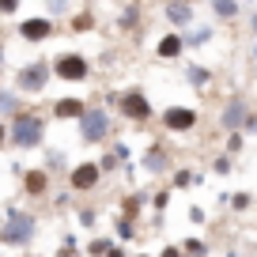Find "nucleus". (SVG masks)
Segmentation results:
<instances>
[{
	"label": "nucleus",
	"mask_w": 257,
	"mask_h": 257,
	"mask_svg": "<svg viewBox=\"0 0 257 257\" xmlns=\"http://www.w3.org/2000/svg\"><path fill=\"white\" fill-rule=\"evenodd\" d=\"M4 57H8V53H4V42H0V64H4Z\"/></svg>",
	"instance_id": "58836bf2"
},
{
	"label": "nucleus",
	"mask_w": 257,
	"mask_h": 257,
	"mask_svg": "<svg viewBox=\"0 0 257 257\" xmlns=\"http://www.w3.org/2000/svg\"><path fill=\"white\" fill-rule=\"evenodd\" d=\"M140 19H144V12H140L137 4H128V8H121L117 27H121V31H137V27H140Z\"/></svg>",
	"instance_id": "6ab92c4d"
},
{
	"label": "nucleus",
	"mask_w": 257,
	"mask_h": 257,
	"mask_svg": "<svg viewBox=\"0 0 257 257\" xmlns=\"http://www.w3.org/2000/svg\"><path fill=\"white\" fill-rule=\"evenodd\" d=\"M117 110H121V117H125V121H133V125H144V121H152V117H155V106H152V98H148L140 87H128V91H121V98H117Z\"/></svg>",
	"instance_id": "39448f33"
},
{
	"label": "nucleus",
	"mask_w": 257,
	"mask_h": 257,
	"mask_svg": "<svg viewBox=\"0 0 257 257\" xmlns=\"http://www.w3.org/2000/svg\"><path fill=\"white\" fill-rule=\"evenodd\" d=\"M144 170H148V174H167V170H170V155L163 152L159 144H152L144 152Z\"/></svg>",
	"instance_id": "4468645a"
},
{
	"label": "nucleus",
	"mask_w": 257,
	"mask_h": 257,
	"mask_svg": "<svg viewBox=\"0 0 257 257\" xmlns=\"http://www.w3.org/2000/svg\"><path fill=\"white\" fill-rule=\"evenodd\" d=\"M238 152H242V128L227 137V155H238Z\"/></svg>",
	"instance_id": "393cba45"
},
{
	"label": "nucleus",
	"mask_w": 257,
	"mask_h": 257,
	"mask_svg": "<svg viewBox=\"0 0 257 257\" xmlns=\"http://www.w3.org/2000/svg\"><path fill=\"white\" fill-rule=\"evenodd\" d=\"M23 185H27V193H31V197H42V193L49 189V174H46V167L27 170V174H23Z\"/></svg>",
	"instance_id": "2eb2a0df"
},
{
	"label": "nucleus",
	"mask_w": 257,
	"mask_h": 257,
	"mask_svg": "<svg viewBox=\"0 0 257 257\" xmlns=\"http://www.w3.org/2000/svg\"><path fill=\"white\" fill-rule=\"evenodd\" d=\"M249 34L257 38V12H249Z\"/></svg>",
	"instance_id": "f704fd0d"
},
{
	"label": "nucleus",
	"mask_w": 257,
	"mask_h": 257,
	"mask_svg": "<svg viewBox=\"0 0 257 257\" xmlns=\"http://www.w3.org/2000/svg\"><path fill=\"white\" fill-rule=\"evenodd\" d=\"M87 253H91V257H98V253H110V238H95V242L87 246Z\"/></svg>",
	"instance_id": "b1692460"
},
{
	"label": "nucleus",
	"mask_w": 257,
	"mask_h": 257,
	"mask_svg": "<svg viewBox=\"0 0 257 257\" xmlns=\"http://www.w3.org/2000/svg\"><path fill=\"white\" fill-rule=\"evenodd\" d=\"M49 80H53V64L46 57H38V61H27L16 72V91L19 95H42L49 87Z\"/></svg>",
	"instance_id": "20e7f679"
},
{
	"label": "nucleus",
	"mask_w": 257,
	"mask_h": 257,
	"mask_svg": "<svg viewBox=\"0 0 257 257\" xmlns=\"http://www.w3.org/2000/svg\"><path fill=\"white\" fill-rule=\"evenodd\" d=\"M98 182H102V167L98 163H80L76 170H68V185L76 193H91Z\"/></svg>",
	"instance_id": "9b49d317"
},
{
	"label": "nucleus",
	"mask_w": 257,
	"mask_h": 257,
	"mask_svg": "<svg viewBox=\"0 0 257 257\" xmlns=\"http://www.w3.org/2000/svg\"><path fill=\"white\" fill-rule=\"evenodd\" d=\"M249 4H253V0H249Z\"/></svg>",
	"instance_id": "a19ab883"
},
{
	"label": "nucleus",
	"mask_w": 257,
	"mask_h": 257,
	"mask_svg": "<svg viewBox=\"0 0 257 257\" xmlns=\"http://www.w3.org/2000/svg\"><path fill=\"white\" fill-rule=\"evenodd\" d=\"M64 12H68V0H46V16H64Z\"/></svg>",
	"instance_id": "412c9836"
},
{
	"label": "nucleus",
	"mask_w": 257,
	"mask_h": 257,
	"mask_svg": "<svg viewBox=\"0 0 257 257\" xmlns=\"http://www.w3.org/2000/svg\"><path fill=\"white\" fill-rule=\"evenodd\" d=\"M163 19H167L174 31H189L197 23V8L189 0H163Z\"/></svg>",
	"instance_id": "1a4fd4ad"
},
{
	"label": "nucleus",
	"mask_w": 257,
	"mask_h": 257,
	"mask_svg": "<svg viewBox=\"0 0 257 257\" xmlns=\"http://www.w3.org/2000/svg\"><path fill=\"white\" fill-rule=\"evenodd\" d=\"M197 121H201V110H197V106H167V110L159 113L163 133H170V137H185V133H193Z\"/></svg>",
	"instance_id": "0eeeda50"
},
{
	"label": "nucleus",
	"mask_w": 257,
	"mask_h": 257,
	"mask_svg": "<svg viewBox=\"0 0 257 257\" xmlns=\"http://www.w3.org/2000/svg\"><path fill=\"white\" fill-rule=\"evenodd\" d=\"M185 83H193V87H208L212 83V72L204 68V64H185Z\"/></svg>",
	"instance_id": "a211bd4d"
},
{
	"label": "nucleus",
	"mask_w": 257,
	"mask_h": 257,
	"mask_svg": "<svg viewBox=\"0 0 257 257\" xmlns=\"http://www.w3.org/2000/svg\"><path fill=\"white\" fill-rule=\"evenodd\" d=\"M57 257H76V249L72 246H61V253H57Z\"/></svg>",
	"instance_id": "4c0bfd02"
},
{
	"label": "nucleus",
	"mask_w": 257,
	"mask_h": 257,
	"mask_svg": "<svg viewBox=\"0 0 257 257\" xmlns=\"http://www.w3.org/2000/svg\"><path fill=\"white\" fill-rule=\"evenodd\" d=\"M117 238H133V219H128V223H125V219H121V223H117Z\"/></svg>",
	"instance_id": "7c9ffc66"
},
{
	"label": "nucleus",
	"mask_w": 257,
	"mask_h": 257,
	"mask_svg": "<svg viewBox=\"0 0 257 257\" xmlns=\"http://www.w3.org/2000/svg\"><path fill=\"white\" fill-rule=\"evenodd\" d=\"M42 140H46V117H42L38 110H19L8 117V144L23 148V152H31V148H42Z\"/></svg>",
	"instance_id": "f257e3e1"
},
{
	"label": "nucleus",
	"mask_w": 257,
	"mask_h": 257,
	"mask_svg": "<svg viewBox=\"0 0 257 257\" xmlns=\"http://www.w3.org/2000/svg\"><path fill=\"white\" fill-rule=\"evenodd\" d=\"M113 155H117V159H128V148H125V144L117 140V144H113Z\"/></svg>",
	"instance_id": "473e14b6"
},
{
	"label": "nucleus",
	"mask_w": 257,
	"mask_h": 257,
	"mask_svg": "<svg viewBox=\"0 0 257 257\" xmlns=\"http://www.w3.org/2000/svg\"><path fill=\"white\" fill-rule=\"evenodd\" d=\"M208 8L216 19H223V23H231V19L242 16V0H208Z\"/></svg>",
	"instance_id": "dca6fc26"
},
{
	"label": "nucleus",
	"mask_w": 257,
	"mask_h": 257,
	"mask_svg": "<svg viewBox=\"0 0 257 257\" xmlns=\"http://www.w3.org/2000/svg\"><path fill=\"white\" fill-rule=\"evenodd\" d=\"M249 204H253V197H249V193H234V197H231V208H234V212H246Z\"/></svg>",
	"instance_id": "4be33fe9"
},
{
	"label": "nucleus",
	"mask_w": 257,
	"mask_h": 257,
	"mask_svg": "<svg viewBox=\"0 0 257 257\" xmlns=\"http://www.w3.org/2000/svg\"><path fill=\"white\" fill-rule=\"evenodd\" d=\"M212 170H216V174H231V155L223 152V155H219L216 163H212Z\"/></svg>",
	"instance_id": "a878e982"
},
{
	"label": "nucleus",
	"mask_w": 257,
	"mask_h": 257,
	"mask_svg": "<svg viewBox=\"0 0 257 257\" xmlns=\"http://www.w3.org/2000/svg\"><path fill=\"white\" fill-rule=\"evenodd\" d=\"M242 128H246V133H257V113H249V117H246V125H242Z\"/></svg>",
	"instance_id": "72a5a7b5"
},
{
	"label": "nucleus",
	"mask_w": 257,
	"mask_h": 257,
	"mask_svg": "<svg viewBox=\"0 0 257 257\" xmlns=\"http://www.w3.org/2000/svg\"><path fill=\"white\" fill-rule=\"evenodd\" d=\"M249 61L257 64V38H249Z\"/></svg>",
	"instance_id": "e433bc0d"
},
{
	"label": "nucleus",
	"mask_w": 257,
	"mask_h": 257,
	"mask_svg": "<svg viewBox=\"0 0 257 257\" xmlns=\"http://www.w3.org/2000/svg\"><path fill=\"white\" fill-rule=\"evenodd\" d=\"M246 117H249V102L242 95H234L231 102L219 110V128H223V133H238V128L246 125Z\"/></svg>",
	"instance_id": "9d476101"
},
{
	"label": "nucleus",
	"mask_w": 257,
	"mask_h": 257,
	"mask_svg": "<svg viewBox=\"0 0 257 257\" xmlns=\"http://www.w3.org/2000/svg\"><path fill=\"white\" fill-rule=\"evenodd\" d=\"M91 27H95V23H91V16H87V12H80L76 23H72V31H91Z\"/></svg>",
	"instance_id": "c85d7f7f"
},
{
	"label": "nucleus",
	"mask_w": 257,
	"mask_h": 257,
	"mask_svg": "<svg viewBox=\"0 0 257 257\" xmlns=\"http://www.w3.org/2000/svg\"><path fill=\"white\" fill-rule=\"evenodd\" d=\"M193 182H197V178H193L189 170H178V174H174V185H178V189H185V185H193Z\"/></svg>",
	"instance_id": "cd10ccee"
},
{
	"label": "nucleus",
	"mask_w": 257,
	"mask_h": 257,
	"mask_svg": "<svg viewBox=\"0 0 257 257\" xmlns=\"http://www.w3.org/2000/svg\"><path fill=\"white\" fill-rule=\"evenodd\" d=\"M185 257H204V242H189L185 238Z\"/></svg>",
	"instance_id": "bb28decb"
},
{
	"label": "nucleus",
	"mask_w": 257,
	"mask_h": 257,
	"mask_svg": "<svg viewBox=\"0 0 257 257\" xmlns=\"http://www.w3.org/2000/svg\"><path fill=\"white\" fill-rule=\"evenodd\" d=\"M208 38H212V27H189L185 31V49H201Z\"/></svg>",
	"instance_id": "aec40b11"
},
{
	"label": "nucleus",
	"mask_w": 257,
	"mask_h": 257,
	"mask_svg": "<svg viewBox=\"0 0 257 257\" xmlns=\"http://www.w3.org/2000/svg\"><path fill=\"white\" fill-rule=\"evenodd\" d=\"M83 110H87V102H83V98H72V95H64V98L53 102V117H61V121H68V117L80 121Z\"/></svg>",
	"instance_id": "ddd939ff"
},
{
	"label": "nucleus",
	"mask_w": 257,
	"mask_h": 257,
	"mask_svg": "<svg viewBox=\"0 0 257 257\" xmlns=\"http://www.w3.org/2000/svg\"><path fill=\"white\" fill-rule=\"evenodd\" d=\"M49 64H53V80H64V83H87L91 80V61L80 49H61Z\"/></svg>",
	"instance_id": "f03ea898"
},
{
	"label": "nucleus",
	"mask_w": 257,
	"mask_h": 257,
	"mask_svg": "<svg viewBox=\"0 0 257 257\" xmlns=\"http://www.w3.org/2000/svg\"><path fill=\"white\" fill-rule=\"evenodd\" d=\"M137 212H140V197H128V201H125V216L133 219Z\"/></svg>",
	"instance_id": "c756f323"
},
{
	"label": "nucleus",
	"mask_w": 257,
	"mask_h": 257,
	"mask_svg": "<svg viewBox=\"0 0 257 257\" xmlns=\"http://www.w3.org/2000/svg\"><path fill=\"white\" fill-rule=\"evenodd\" d=\"M8 144V125H4V121H0V148Z\"/></svg>",
	"instance_id": "c9c22d12"
},
{
	"label": "nucleus",
	"mask_w": 257,
	"mask_h": 257,
	"mask_svg": "<svg viewBox=\"0 0 257 257\" xmlns=\"http://www.w3.org/2000/svg\"><path fill=\"white\" fill-rule=\"evenodd\" d=\"M19 8H23V0H0V19H4V16H16Z\"/></svg>",
	"instance_id": "5701e85b"
},
{
	"label": "nucleus",
	"mask_w": 257,
	"mask_h": 257,
	"mask_svg": "<svg viewBox=\"0 0 257 257\" xmlns=\"http://www.w3.org/2000/svg\"><path fill=\"white\" fill-rule=\"evenodd\" d=\"M19 110H23V95H19L16 87H0V121L19 113Z\"/></svg>",
	"instance_id": "f3484780"
},
{
	"label": "nucleus",
	"mask_w": 257,
	"mask_h": 257,
	"mask_svg": "<svg viewBox=\"0 0 257 257\" xmlns=\"http://www.w3.org/2000/svg\"><path fill=\"white\" fill-rule=\"evenodd\" d=\"M152 204H155V208L163 212V208H167V204H170V193H155V201H152Z\"/></svg>",
	"instance_id": "2f4dec72"
},
{
	"label": "nucleus",
	"mask_w": 257,
	"mask_h": 257,
	"mask_svg": "<svg viewBox=\"0 0 257 257\" xmlns=\"http://www.w3.org/2000/svg\"><path fill=\"white\" fill-rule=\"evenodd\" d=\"M182 53H185V34L182 31H167L155 42V57H159V61H178Z\"/></svg>",
	"instance_id": "f8f14e48"
},
{
	"label": "nucleus",
	"mask_w": 257,
	"mask_h": 257,
	"mask_svg": "<svg viewBox=\"0 0 257 257\" xmlns=\"http://www.w3.org/2000/svg\"><path fill=\"white\" fill-rule=\"evenodd\" d=\"M19 38L23 42H31V46H38V42H46V38H53L57 34V23H53V16H34V19H19Z\"/></svg>",
	"instance_id": "6e6552de"
},
{
	"label": "nucleus",
	"mask_w": 257,
	"mask_h": 257,
	"mask_svg": "<svg viewBox=\"0 0 257 257\" xmlns=\"http://www.w3.org/2000/svg\"><path fill=\"white\" fill-rule=\"evenodd\" d=\"M31 238H34V216L23 212V208H16V204H8V208H4L0 242H4V246H27Z\"/></svg>",
	"instance_id": "7ed1b4c3"
},
{
	"label": "nucleus",
	"mask_w": 257,
	"mask_h": 257,
	"mask_svg": "<svg viewBox=\"0 0 257 257\" xmlns=\"http://www.w3.org/2000/svg\"><path fill=\"white\" fill-rule=\"evenodd\" d=\"M189 4H201V0H189Z\"/></svg>",
	"instance_id": "ea45409f"
},
{
	"label": "nucleus",
	"mask_w": 257,
	"mask_h": 257,
	"mask_svg": "<svg viewBox=\"0 0 257 257\" xmlns=\"http://www.w3.org/2000/svg\"><path fill=\"white\" fill-rule=\"evenodd\" d=\"M110 110L106 106H87L80 117V140L83 144H102L106 137H110Z\"/></svg>",
	"instance_id": "423d86ee"
}]
</instances>
